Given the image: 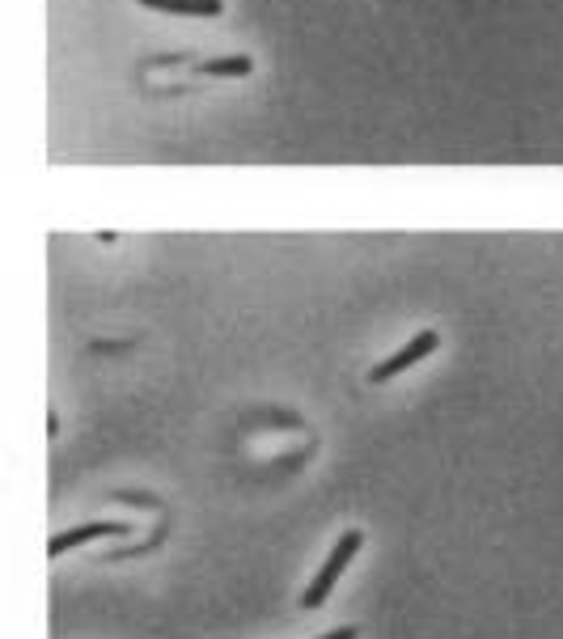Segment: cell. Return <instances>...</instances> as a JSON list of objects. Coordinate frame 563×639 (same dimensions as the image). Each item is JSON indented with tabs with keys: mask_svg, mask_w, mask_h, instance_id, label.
I'll list each match as a JSON object with an SVG mask.
<instances>
[{
	"mask_svg": "<svg viewBox=\"0 0 563 639\" xmlns=\"http://www.w3.org/2000/svg\"><path fill=\"white\" fill-rule=\"evenodd\" d=\"M140 4L157 13H178V18H217L225 9V0H140Z\"/></svg>",
	"mask_w": 563,
	"mask_h": 639,
	"instance_id": "277c9868",
	"label": "cell"
},
{
	"mask_svg": "<svg viewBox=\"0 0 563 639\" xmlns=\"http://www.w3.org/2000/svg\"><path fill=\"white\" fill-rule=\"evenodd\" d=\"M124 533H128L124 521H89V525L56 533V538L47 542V554H51V559H60L65 551H77V547H86V542H93V538H124Z\"/></svg>",
	"mask_w": 563,
	"mask_h": 639,
	"instance_id": "3957f363",
	"label": "cell"
},
{
	"mask_svg": "<svg viewBox=\"0 0 563 639\" xmlns=\"http://www.w3.org/2000/svg\"><path fill=\"white\" fill-rule=\"evenodd\" d=\"M318 639H356V627H335V631H326Z\"/></svg>",
	"mask_w": 563,
	"mask_h": 639,
	"instance_id": "8992f818",
	"label": "cell"
},
{
	"mask_svg": "<svg viewBox=\"0 0 563 639\" xmlns=\"http://www.w3.org/2000/svg\"><path fill=\"white\" fill-rule=\"evenodd\" d=\"M360 542H365V533H360V530H344V533H339V542L330 547L326 563L318 568V576L309 580V589L302 593V606H305V610H318L326 597H330L335 580H339V576H344V568L352 563V554L360 551Z\"/></svg>",
	"mask_w": 563,
	"mask_h": 639,
	"instance_id": "6da1fadb",
	"label": "cell"
},
{
	"mask_svg": "<svg viewBox=\"0 0 563 639\" xmlns=\"http://www.w3.org/2000/svg\"><path fill=\"white\" fill-rule=\"evenodd\" d=\"M436 347H441V335H436V331H419V335H412V340L403 343L394 356H386L377 368H368V382L373 385L391 382V377H398L403 368H412V364H419L424 356H433Z\"/></svg>",
	"mask_w": 563,
	"mask_h": 639,
	"instance_id": "7a4b0ae2",
	"label": "cell"
},
{
	"mask_svg": "<svg viewBox=\"0 0 563 639\" xmlns=\"http://www.w3.org/2000/svg\"><path fill=\"white\" fill-rule=\"evenodd\" d=\"M250 68H255L250 56H220V60H204L199 72L204 77H250Z\"/></svg>",
	"mask_w": 563,
	"mask_h": 639,
	"instance_id": "5b68a950",
	"label": "cell"
}]
</instances>
